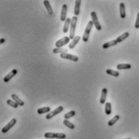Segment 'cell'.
Returning a JSON list of instances; mask_svg holds the SVG:
<instances>
[{"mask_svg":"<svg viewBox=\"0 0 139 139\" xmlns=\"http://www.w3.org/2000/svg\"><path fill=\"white\" fill-rule=\"evenodd\" d=\"M94 25L93 23V21L91 20L89 21L87 25L85 28V31H84V33H83V40L84 42H87L88 41V39H89V36H90V33H91V31L92 29V26Z\"/></svg>","mask_w":139,"mask_h":139,"instance_id":"obj_1","label":"cell"},{"mask_svg":"<svg viewBox=\"0 0 139 139\" xmlns=\"http://www.w3.org/2000/svg\"><path fill=\"white\" fill-rule=\"evenodd\" d=\"M77 22H78V18L77 16H74L71 20L70 23V38L74 39L75 37V30H76V25H77Z\"/></svg>","mask_w":139,"mask_h":139,"instance_id":"obj_2","label":"cell"},{"mask_svg":"<svg viewBox=\"0 0 139 139\" xmlns=\"http://www.w3.org/2000/svg\"><path fill=\"white\" fill-rule=\"evenodd\" d=\"M70 40V37H62V39L58 40V41H56L55 43V45H56V48H62V46L67 45Z\"/></svg>","mask_w":139,"mask_h":139,"instance_id":"obj_3","label":"cell"},{"mask_svg":"<svg viewBox=\"0 0 139 139\" xmlns=\"http://www.w3.org/2000/svg\"><path fill=\"white\" fill-rule=\"evenodd\" d=\"M63 109H64V108L62 107V106H59V107H58L57 108H55L53 111H52V112H49L47 115H46V119L50 120V119L53 118L54 116L58 115V114H59L60 112H62L63 111Z\"/></svg>","mask_w":139,"mask_h":139,"instance_id":"obj_4","label":"cell"},{"mask_svg":"<svg viewBox=\"0 0 139 139\" xmlns=\"http://www.w3.org/2000/svg\"><path fill=\"white\" fill-rule=\"evenodd\" d=\"M60 57H61L62 58H63V59H68V60H70V61H73V62H78V57L75 56V55H72V54L68 53H61Z\"/></svg>","mask_w":139,"mask_h":139,"instance_id":"obj_5","label":"cell"},{"mask_svg":"<svg viewBox=\"0 0 139 139\" xmlns=\"http://www.w3.org/2000/svg\"><path fill=\"white\" fill-rule=\"evenodd\" d=\"M91 16H92V21H93L94 25L95 26V28L98 31L101 30V25H100L99 20H98V17H97V15H96V13L95 11H92L91 13Z\"/></svg>","mask_w":139,"mask_h":139,"instance_id":"obj_6","label":"cell"},{"mask_svg":"<svg viewBox=\"0 0 139 139\" xmlns=\"http://www.w3.org/2000/svg\"><path fill=\"white\" fill-rule=\"evenodd\" d=\"M15 123H16V119H15V118L11 119V120L9 121V123H8L7 125H5V126L2 129V133H3V134H6L7 132H8V131H9V130L15 125Z\"/></svg>","mask_w":139,"mask_h":139,"instance_id":"obj_7","label":"cell"},{"mask_svg":"<svg viewBox=\"0 0 139 139\" xmlns=\"http://www.w3.org/2000/svg\"><path fill=\"white\" fill-rule=\"evenodd\" d=\"M16 74H17V70H15V69L12 70L9 74H7V75H6L4 77L3 81L5 82V83H7V82H9L12 78V77H14L16 75Z\"/></svg>","mask_w":139,"mask_h":139,"instance_id":"obj_8","label":"cell"},{"mask_svg":"<svg viewBox=\"0 0 139 139\" xmlns=\"http://www.w3.org/2000/svg\"><path fill=\"white\" fill-rule=\"evenodd\" d=\"M67 4L62 5V9L61 13V20L62 21H66L67 20Z\"/></svg>","mask_w":139,"mask_h":139,"instance_id":"obj_9","label":"cell"},{"mask_svg":"<svg viewBox=\"0 0 139 139\" xmlns=\"http://www.w3.org/2000/svg\"><path fill=\"white\" fill-rule=\"evenodd\" d=\"M43 3H44V5H45V8H46V11H47V12L49 13V15H53V11L52 7H51L50 2L47 1V0H45Z\"/></svg>","mask_w":139,"mask_h":139,"instance_id":"obj_10","label":"cell"},{"mask_svg":"<svg viewBox=\"0 0 139 139\" xmlns=\"http://www.w3.org/2000/svg\"><path fill=\"white\" fill-rule=\"evenodd\" d=\"M79 40H80V37L79 36H76L75 38H74L72 40V41L70 42V44L69 45V49H70V50H73V49L76 46V45L78 43Z\"/></svg>","mask_w":139,"mask_h":139,"instance_id":"obj_11","label":"cell"},{"mask_svg":"<svg viewBox=\"0 0 139 139\" xmlns=\"http://www.w3.org/2000/svg\"><path fill=\"white\" fill-rule=\"evenodd\" d=\"M107 93H108V90L107 88H103L102 89V92H101V97H100V104H104L106 101V97H107Z\"/></svg>","mask_w":139,"mask_h":139,"instance_id":"obj_12","label":"cell"},{"mask_svg":"<svg viewBox=\"0 0 139 139\" xmlns=\"http://www.w3.org/2000/svg\"><path fill=\"white\" fill-rule=\"evenodd\" d=\"M117 40H112L111 41H108V42H106L103 45V49H108V48H110L112 46H115L116 45H117Z\"/></svg>","mask_w":139,"mask_h":139,"instance_id":"obj_13","label":"cell"},{"mask_svg":"<svg viewBox=\"0 0 139 139\" xmlns=\"http://www.w3.org/2000/svg\"><path fill=\"white\" fill-rule=\"evenodd\" d=\"M120 15L122 19L125 18V16H126V15H125V7L124 3H120Z\"/></svg>","mask_w":139,"mask_h":139,"instance_id":"obj_14","label":"cell"},{"mask_svg":"<svg viewBox=\"0 0 139 139\" xmlns=\"http://www.w3.org/2000/svg\"><path fill=\"white\" fill-rule=\"evenodd\" d=\"M11 98H12V100L17 104L19 106H23L24 105V102L22 100H20V98L16 95H15V94H12L11 95Z\"/></svg>","mask_w":139,"mask_h":139,"instance_id":"obj_15","label":"cell"},{"mask_svg":"<svg viewBox=\"0 0 139 139\" xmlns=\"http://www.w3.org/2000/svg\"><path fill=\"white\" fill-rule=\"evenodd\" d=\"M80 4H81L80 0H76V1H75V10H74V13H75V16L78 15L79 13H80Z\"/></svg>","mask_w":139,"mask_h":139,"instance_id":"obj_16","label":"cell"},{"mask_svg":"<svg viewBox=\"0 0 139 139\" xmlns=\"http://www.w3.org/2000/svg\"><path fill=\"white\" fill-rule=\"evenodd\" d=\"M129 33L128 32H125V33H123L122 35H120V36H119L116 40H117V42L118 43H120V42H122V41H124V40H125L126 38H128L129 37Z\"/></svg>","mask_w":139,"mask_h":139,"instance_id":"obj_17","label":"cell"},{"mask_svg":"<svg viewBox=\"0 0 139 139\" xmlns=\"http://www.w3.org/2000/svg\"><path fill=\"white\" fill-rule=\"evenodd\" d=\"M71 23V19L70 18H67V20L65 21V24H64V27H63V32L64 33H67L69 30V26Z\"/></svg>","mask_w":139,"mask_h":139,"instance_id":"obj_18","label":"cell"},{"mask_svg":"<svg viewBox=\"0 0 139 139\" xmlns=\"http://www.w3.org/2000/svg\"><path fill=\"white\" fill-rule=\"evenodd\" d=\"M131 65L130 64H118L117 66V70H129L131 69Z\"/></svg>","mask_w":139,"mask_h":139,"instance_id":"obj_19","label":"cell"},{"mask_svg":"<svg viewBox=\"0 0 139 139\" xmlns=\"http://www.w3.org/2000/svg\"><path fill=\"white\" fill-rule=\"evenodd\" d=\"M105 113L106 115H110L112 113V104L109 102L105 104Z\"/></svg>","mask_w":139,"mask_h":139,"instance_id":"obj_20","label":"cell"},{"mask_svg":"<svg viewBox=\"0 0 139 139\" xmlns=\"http://www.w3.org/2000/svg\"><path fill=\"white\" fill-rule=\"evenodd\" d=\"M106 74H108V75H112V76H114V77H118L120 75V73L118 71L113 70H111V69L106 70Z\"/></svg>","mask_w":139,"mask_h":139,"instance_id":"obj_21","label":"cell"},{"mask_svg":"<svg viewBox=\"0 0 139 139\" xmlns=\"http://www.w3.org/2000/svg\"><path fill=\"white\" fill-rule=\"evenodd\" d=\"M50 107H44V108H40L37 110L38 114H44V113H49L50 112Z\"/></svg>","mask_w":139,"mask_h":139,"instance_id":"obj_22","label":"cell"},{"mask_svg":"<svg viewBox=\"0 0 139 139\" xmlns=\"http://www.w3.org/2000/svg\"><path fill=\"white\" fill-rule=\"evenodd\" d=\"M119 119H120V116H118V115L115 116L112 119H111V120L108 122V125H109V126H112V125H113L114 124H115L116 122H117Z\"/></svg>","mask_w":139,"mask_h":139,"instance_id":"obj_23","label":"cell"},{"mask_svg":"<svg viewBox=\"0 0 139 139\" xmlns=\"http://www.w3.org/2000/svg\"><path fill=\"white\" fill-rule=\"evenodd\" d=\"M63 124H64L65 125H66L67 127H68L69 129H75V125H74L73 123H71V122H70V120H67V119H65V120H64Z\"/></svg>","mask_w":139,"mask_h":139,"instance_id":"obj_24","label":"cell"},{"mask_svg":"<svg viewBox=\"0 0 139 139\" xmlns=\"http://www.w3.org/2000/svg\"><path fill=\"white\" fill-rule=\"evenodd\" d=\"M53 53H67V50H65V49H62V48H55L53 50Z\"/></svg>","mask_w":139,"mask_h":139,"instance_id":"obj_25","label":"cell"},{"mask_svg":"<svg viewBox=\"0 0 139 139\" xmlns=\"http://www.w3.org/2000/svg\"><path fill=\"white\" fill-rule=\"evenodd\" d=\"M7 104L8 105H10V106H11V107H13V108H16L18 107V104H16L14 100H7Z\"/></svg>","mask_w":139,"mask_h":139,"instance_id":"obj_26","label":"cell"},{"mask_svg":"<svg viewBox=\"0 0 139 139\" xmlns=\"http://www.w3.org/2000/svg\"><path fill=\"white\" fill-rule=\"evenodd\" d=\"M45 138H56V133H51V132H49L45 134Z\"/></svg>","mask_w":139,"mask_h":139,"instance_id":"obj_27","label":"cell"},{"mask_svg":"<svg viewBox=\"0 0 139 139\" xmlns=\"http://www.w3.org/2000/svg\"><path fill=\"white\" fill-rule=\"evenodd\" d=\"M75 115V111H70V112H67V114H65L64 117H65V119H67H67H69V118L74 117Z\"/></svg>","mask_w":139,"mask_h":139,"instance_id":"obj_28","label":"cell"},{"mask_svg":"<svg viewBox=\"0 0 139 139\" xmlns=\"http://www.w3.org/2000/svg\"><path fill=\"white\" fill-rule=\"evenodd\" d=\"M56 138L64 139V138H66V134H62V133H56Z\"/></svg>","mask_w":139,"mask_h":139,"instance_id":"obj_29","label":"cell"},{"mask_svg":"<svg viewBox=\"0 0 139 139\" xmlns=\"http://www.w3.org/2000/svg\"><path fill=\"white\" fill-rule=\"evenodd\" d=\"M134 27H135V28H139V12L137 15V20H136Z\"/></svg>","mask_w":139,"mask_h":139,"instance_id":"obj_30","label":"cell"},{"mask_svg":"<svg viewBox=\"0 0 139 139\" xmlns=\"http://www.w3.org/2000/svg\"><path fill=\"white\" fill-rule=\"evenodd\" d=\"M4 42H5V39L4 38H2L1 40H0V44H3Z\"/></svg>","mask_w":139,"mask_h":139,"instance_id":"obj_31","label":"cell"},{"mask_svg":"<svg viewBox=\"0 0 139 139\" xmlns=\"http://www.w3.org/2000/svg\"><path fill=\"white\" fill-rule=\"evenodd\" d=\"M124 139H131V138H129V137H128V138H124Z\"/></svg>","mask_w":139,"mask_h":139,"instance_id":"obj_32","label":"cell"}]
</instances>
